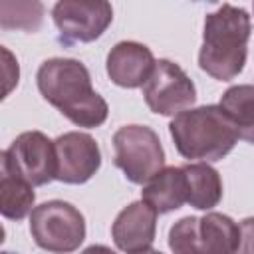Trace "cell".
I'll use <instances>...</instances> for the list:
<instances>
[{
  "label": "cell",
  "mask_w": 254,
  "mask_h": 254,
  "mask_svg": "<svg viewBox=\"0 0 254 254\" xmlns=\"http://www.w3.org/2000/svg\"><path fill=\"white\" fill-rule=\"evenodd\" d=\"M42 97L77 127H99L109 115L107 101L93 89L87 67L73 58H50L36 73Z\"/></svg>",
  "instance_id": "6da1fadb"
},
{
  "label": "cell",
  "mask_w": 254,
  "mask_h": 254,
  "mask_svg": "<svg viewBox=\"0 0 254 254\" xmlns=\"http://www.w3.org/2000/svg\"><path fill=\"white\" fill-rule=\"evenodd\" d=\"M250 32L252 22L244 8L222 4L206 14L198 52L200 69L218 81L234 79L244 69Z\"/></svg>",
  "instance_id": "7a4b0ae2"
},
{
  "label": "cell",
  "mask_w": 254,
  "mask_h": 254,
  "mask_svg": "<svg viewBox=\"0 0 254 254\" xmlns=\"http://www.w3.org/2000/svg\"><path fill=\"white\" fill-rule=\"evenodd\" d=\"M169 133L181 157L202 163L224 159L238 141L236 127L220 105L190 107L175 115Z\"/></svg>",
  "instance_id": "3957f363"
},
{
  "label": "cell",
  "mask_w": 254,
  "mask_h": 254,
  "mask_svg": "<svg viewBox=\"0 0 254 254\" xmlns=\"http://www.w3.org/2000/svg\"><path fill=\"white\" fill-rule=\"evenodd\" d=\"M240 242L238 224L222 212L185 216L169 230L173 254H236Z\"/></svg>",
  "instance_id": "277c9868"
},
{
  "label": "cell",
  "mask_w": 254,
  "mask_h": 254,
  "mask_svg": "<svg viewBox=\"0 0 254 254\" xmlns=\"http://www.w3.org/2000/svg\"><path fill=\"white\" fill-rule=\"evenodd\" d=\"M113 165L133 185L149 183L165 169V151L159 135L147 125H123L113 133Z\"/></svg>",
  "instance_id": "5b68a950"
},
{
  "label": "cell",
  "mask_w": 254,
  "mask_h": 254,
  "mask_svg": "<svg viewBox=\"0 0 254 254\" xmlns=\"http://www.w3.org/2000/svg\"><path fill=\"white\" fill-rule=\"evenodd\" d=\"M34 242L52 254H69L85 240V218L71 202L48 200L30 212Z\"/></svg>",
  "instance_id": "8992f818"
},
{
  "label": "cell",
  "mask_w": 254,
  "mask_h": 254,
  "mask_svg": "<svg viewBox=\"0 0 254 254\" xmlns=\"http://www.w3.org/2000/svg\"><path fill=\"white\" fill-rule=\"evenodd\" d=\"M0 169L22 177L32 187L48 185L58 175L56 145L42 131H24L0 153Z\"/></svg>",
  "instance_id": "52a82bcc"
},
{
  "label": "cell",
  "mask_w": 254,
  "mask_h": 254,
  "mask_svg": "<svg viewBox=\"0 0 254 254\" xmlns=\"http://www.w3.org/2000/svg\"><path fill=\"white\" fill-rule=\"evenodd\" d=\"M143 99L157 115H179L194 105L196 87L179 64L157 60L151 77L143 85Z\"/></svg>",
  "instance_id": "ba28073f"
},
{
  "label": "cell",
  "mask_w": 254,
  "mask_h": 254,
  "mask_svg": "<svg viewBox=\"0 0 254 254\" xmlns=\"http://www.w3.org/2000/svg\"><path fill=\"white\" fill-rule=\"evenodd\" d=\"M52 18L64 44H87L101 38L109 28L113 22V8L103 0H60L52 8Z\"/></svg>",
  "instance_id": "9c48e42d"
},
{
  "label": "cell",
  "mask_w": 254,
  "mask_h": 254,
  "mask_svg": "<svg viewBox=\"0 0 254 254\" xmlns=\"http://www.w3.org/2000/svg\"><path fill=\"white\" fill-rule=\"evenodd\" d=\"M54 145L58 157L56 181H62L65 185H83L99 171L101 151L91 135L69 131L60 135Z\"/></svg>",
  "instance_id": "30bf717a"
},
{
  "label": "cell",
  "mask_w": 254,
  "mask_h": 254,
  "mask_svg": "<svg viewBox=\"0 0 254 254\" xmlns=\"http://www.w3.org/2000/svg\"><path fill=\"white\" fill-rule=\"evenodd\" d=\"M157 210L143 200L127 204L111 224V238L121 252L149 250L157 234Z\"/></svg>",
  "instance_id": "8fae6325"
},
{
  "label": "cell",
  "mask_w": 254,
  "mask_h": 254,
  "mask_svg": "<svg viewBox=\"0 0 254 254\" xmlns=\"http://www.w3.org/2000/svg\"><path fill=\"white\" fill-rule=\"evenodd\" d=\"M153 52L139 42H119L115 44L105 60V71L109 79L125 89L143 87L155 69Z\"/></svg>",
  "instance_id": "7c38bea8"
},
{
  "label": "cell",
  "mask_w": 254,
  "mask_h": 254,
  "mask_svg": "<svg viewBox=\"0 0 254 254\" xmlns=\"http://www.w3.org/2000/svg\"><path fill=\"white\" fill-rule=\"evenodd\" d=\"M141 200L159 214L173 212L187 202V175L183 167H165L143 185Z\"/></svg>",
  "instance_id": "4fadbf2b"
},
{
  "label": "cell",
  "mask_w": 254,
  "mask_h": 254,
  "mask_svg": "<svg viewBox=\"0 0 254 254\" xmlns=\"http://www.w3.org/2000/svg\"><path fill=\"white\" fill-rule=\"evenodd\" d=\"M187 175V202L198 210H210L222 200V179L208 163L183 165Z\"/></svg>",
  "instance_id": "5bb4252c"
},
{
  "label": "cell",
  "mask_w": 254,
  "mask_h": 254,
  "mask_svg": "<svg viewBox=\"0 0 254 254\" xmlns=\"http://www.w3.org/2000/svg\"><path fill=\"white\" fill-rule=\"evenodd\" d=\"M218 105L234 123L238 139L254 145V85L242 83L228 87Z\"/></svg>",
  "instance_id": "9a60e30c"
},
{
  "label": "cell",
  "mask_w": 254,
  "mask_h": 254,
  "mask_svg": "<svg viewBox=\"0 0 254 254\" xmlns=\"http://www.w3.org/2000/svg\"><path fill=\"white\" fill-rule=\"evenodd\" d=\"M0 171V212L8 220H22L34 210V187L10 171Z\"/></svg>",
  "instance_id": "2e32d148"
},
{
  "label": "cell",
  "mask_w": 254,
  "mask_h": 254,
  "mask_svg": "<svg viewBox=\"0 0 254 254\" xmlns=\"http://www.w3.org/2000/svg\"><path fill=\"white\" fill-rule=\"evenodd\" d=\"M44 6L40 2H0V26L4 30L34 32L40 28Z\"/></svg>",
  "instance_id": "e0dca14e"
},
{
  "label": "cell",
  "mask_w": 254,
  "mask_h": 254,
  "mask_svg": "<svg viewBox=\"0 0 254 254\" xmlns=\"http://www.w3.org/2000/svg\"><path fill=\"white\" fill-rule=\"evenodd\" d=\"M240 242L236 254H254V216L240 220Z\"/></svg>",
  "instance_id": "ac0fdd59"
},
{
  "label": "cell",
  "mask_w": 254,
  "mask_h": 254,
  "mask_svg": "<svg viewBox=\"0 0 254 254\" xmlns=\"http://www.w3.org/2000/svg\"><path fill=\"white\" fill-rule=\"evenodd\" d=\"M81 254H117L113 252L109 246H103V244H93V246H87Z\"/></svg>",
  "instance_id": "d6986e66"
},
{
  "label": "cell",
  "mask_w": 254,
  "mask_h": 254,
  "mask_svg": "<svg viewBox=\"0 0 254 254\" xmlns=\"http://www.w3.org/2000/svg\"><path fill=\"white\" fill-rule=\"evenodd\" d=\"M137 254H163V252H159V250H153V248H149V250H143V252H137Z\"/></svg>",
  "instance_id": "ffe728a7"
},
{
  "label": "cell",
  "mask_w": 254,
  "mask_h": 254,
  "mask_svg": "<svg viewBox=\"0 0 254 254\" xmlns=\"http://www.w3.org/2000/svg\"><path fill=\"white\" fill-rule=\"evenodd\" d=\"M2 254H14V252H2Z\"/></svg>",
  "instance_id": "44dd1931"
},
{
  "label": "cell",
  "mask_w": 254,
  "mask_h": 254,
  "mask_svg": "<svg viewBox=\"0 0 254 254\" xmlns=\"http://www.w3.org/2000/svg\"><path fill=\"white\" fill-rule=\"evenodd\" d=\"M252 10H254V4H252Z\"/></svg>",
  "instance_id": "7402d4cb"
}]
</instances>
